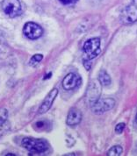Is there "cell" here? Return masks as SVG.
Instances as JSON below:
<instances>
[{
  "instance_id": "1",
  "label": "cell",
  "mask_w": 137,
  "mask_h": 156,
  "mask_svg": "<svg viewBox=\"0 0 137 156\" xmlns=\"http://www.w3.org/2000/svg\"><path fill=\"white\" fill-rule=\"evenodd\" d=\"M22 147L31 153L41 154L49 149V144L46 140L34 138H25L22 140Z\"/></svg>"
},
{
  "instance_id": "20",
  "label": "cell",
  "mask_w": 137,
  "mask_h": 156,
  "mask_svg": "<svg viewBox=\"0 0 137 156\" xmlns=\"http://www.w3.org/2000/svg\"><path fill=\"white\" fill-rule=\"evenodd\" d=\"M135 122H136V124H137V114H136V117H135Z\"/></svg>"
},
{
  "instance_id": "4",
  "label": "cell",
  "mask_w": 137,
  "mask_h": 156,
  "mask_svg": "<svg viewBox=\"0 0 137 156\" xmlns=\"http://www.w3.org/2000/svg\"><path fill=\"white\" fill-rule=\"evenodd\" d=\"M2 10L10 18H14L21 13L22 9L19 0H3Z\"/></svg>"
},
{
  "instance_id": "17",
  "label": "cell",
  "mask_w": 137,
  "mask_h": 156,
  "mask_svg": "<svg viewBox=\"0 0 137 156\" xmlns=\"http://www.w3.org/2000/svg\"><path fill=\"white\" fill-rule=\"evenodd\" d=\"M84 66L85 67V69H86L87 70H90V69H91V66H92V63L90 62V60H84Z\"/></svg>"
},
{
  "instance_id": "13",
  "label": "cell",
  "mask_w": 137,
  "mask_h": 156,
  "mask_svg": "<svg viewBox=\"0 0 137 156\" xmlns=\"http://www.w3.org/2000/svg\"><path fill=\"white\" fill-rule=\"evenodd\" d=\"M42 59H43V55H40V54L39 55H34L30 60V65L34 66L35 64L39 63Z\"/></svg>"
},
{
  "instance_id": "12",
  "label": "cell",
  "mask_w": 137,
  "mask_h": 156,
  "mask_svg": "<svg viewBox=\"0 0 137 156\" xmlns=\"http://www.w3.org/2000/svg\"><path fill=\"white\" fill-rule=\"evenodd\" d=\"M8 112L5 108H0V126L7 121Z\"/></svg>"
},
{
  "instance_id": "10",
  "label": "cell",
  "mask_w": 137,
  "mask_h": 156,
  "mask_svg": "<svg viewBox=\"0 0 137 156\" xmlns=\"http://www.w3.org/2000/svg\"><path fill=\"white\" fill-rule=\"evenodd\" d=\"M99 81L101 85L108 86L111 84V77L106 70H101L99 75Z\"/></svg>"
},
{
  "instance_id": "9",
  "label": "cell",
  "mask_w": 137,
  "mask_h": 156,
  "mask_svg": "<svg viewBox=\"0 0 137 156\" xmlns=\"http://www.w3.org/2000/svg\"><path fill=\"white\" fill-rule=\"evenodd\" d=\"M82 120V113L79 110L72 108L70 110L68 116H67V120L66 123L70 126H78Z\"/></svg>"
},
{
  "instance_id": "19",
  "label": "cell",
  "mask_w": 137,
  "mask_h": 156,
  "mask_svg": "<svg viewBox=\"0 0 137 156\" xmlns=\"http://www.w3.org/2000/svg\"><path fill=\"white\" fill-rule=\"evenodd\" d=\"M133 4H134L135 6H137V0H133Z\"/></svg>"
},
{
  "instance_id": "16",
  "label": "cell",
  "mask_w": 137,
  "mask_h": 156,
  "mask_svg": "<svg viewBox=\"0 0 137 156\" xmlns=\"http://www.w3.org/2000/svg\"><path fill=\"white\" fill-rule=\"evenodd\" d=\"M63 5H74L76 4L78 0H59Z\"/></svg>"
},
{
  "instance_id": "5",
  "label": "cell",
  "mask_w": 137,
  "mask_h": 156,
  "mask_svg": "<svg viewBox=\"0 0 137 156\" xmlns=\"http://www.w3.org/2000/svg\"><path fill=\"white\" fill-rule=\"evenodd\" d=\"M23 33L30 40H37L43 34V29L34 22H27L24 26Z\"/></svg>"
},
{
  "instance_id": "2",
  "label": "cell",
  "mask_w": 137,
  "mask_h": 156,
  "mask_svg": "<svg viewBox=\"0 0 137 156\" xmlns=\"http://www.w3.org/2000/svg\"><path fill=\"white\" fill-rule=\"evenodd\" d=\"M83 51L85 60H92L100 54V40L99 38H92L85 43Z\"/></svg>"
},
{
  "instance_id": "15",
  "label": "cell",
  "mask_w": 137,
  "mask_h": 156,
  "mask_svg": "<svg viewBox=\"0 0 137 156\" xmlns=\"http://www.w3.org/2000/svg\"><path fill=\"white\" fill-rule=\"evenodd\" d=\"M125 124L124 123H120V124H118L117 126H116L115 127V132L117 133H121L123 131H124V129H125Z\"/></svg>"
},
{
  "instance_id": "18",
  "label": "cell",
  "mask_w": 137,
  "mask_h": 156,
  "mask_svg": "<svg viewBox=\"0 0 137 156\" xmlns=\"http://www.w3.org/2000/svg\"><path fill=\"white\" fill-rule=\"evenodd\" d=\"M45 124H46V121H38L36 124H35V126H36L38 129H41V128H44L45 126Z\"/></svg>"
},
{
  "instance_id": "14",
  "label": "cell",
  "mask_w": 137,
  "mask_h": 156,
  "mask_svg": "<svg viewBox=\"0 0 137 156\" xmlns=\"http://www.w3.org/2000/svg\"><path fill=\"white\" fill-rule=\"evenodd\" d=\"M9 129H10V126H9V124H8L7 122H5L3 125H1L0 126V137L3 134H5Z\"/></svg>"
},
{
  "instance_id": "11",
  "label": "cell",
  "mask_w": 137,
  "mask_h": 156,
  "mask_svg": "<svg viewBox=\"0 0 137 156\" xmlns=\"http://www.w3.org/2000/svg\"><path fill=\"white\" fill-rule=\"evenodd\" d=\"M123 149L121 146H114L112 148L109 149L107 152V155L108 156H120L122 154Z\"/></svg>"
},
{
  "instance_id": "8",
  "label": "cell",
  "mask_w": 137,
  "mask_h": 156,
  "mask_svg": "<svg viewBox=\"0 0 137 156\" xmlns=\"http://www.w3.org/2000/svg\"><path fill=\"white\" fill-rule=\"evenodd\" d=\"M58 95V90L56 88L53 89L52 90H50V92L47 95V97L45 98V99L43 100L42 104L41 105V106L38 110V113L39 114H44L46 113L52 106L54 101L56 99V98L57 97Z\"/></svg>"
},
{
  "instance_id": "6",
  "label": "cell",
  "mask_w": 137,
  "mask_h": 156,
  "mask_svg": "<svg viewBox=\"0 0 137 156\" xmlns=\"http://www.w3.org/2000/svg\"><path fill=\"white\" fill-rule=\"evenodd\" d=\"M121 20L123 24L129 25L137 21V6L133 3L123 9L121 14Z\"/></svg>"
},
{
  "instance_id": "7",
  "label": "cell",
  "mask_w": 137,
  "mask_h": 156,
  "mask_svg": "<svg viewBox=\"0 0 137 156\" xmlns=\"http://www.w3.org/2000/svg\"><path fill=\"white\" fill-rule=\"evenodd\" d=\"M82 83V79L75 73L68 74L63 80V87L66 90H71L78 88Z\"/></svg>"
},
{
  "instance_id": "3",
  "label": "cell",
  "mask_w": 137,
  "mask_h": 156,
  "mask_svg": "<svg viewBox=\"0 0 137 156\" xmlns=\"http://www.w3.org/2000/svg\"><path fill=\"white\" fill-rule=\"evenodd\" d=\"M115 105V101L112 98H98L91 104L92 111L95 114H103L110 111Z\"/></svg>"
}]
</instances>
